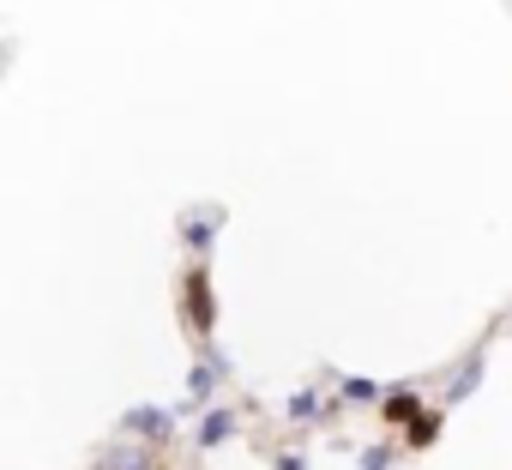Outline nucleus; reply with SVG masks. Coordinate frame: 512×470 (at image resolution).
Returning a JSON list of instances; mask_svg holds the SVG:
<instances>
[{"instance_id": "obj_1", "label": "nucleus", "mask_w": 512, "mask_h": 470, "mask_svg": "<svg viewBox=\"0 0 512 470\" xmlns=\"http://www.w3.org/2000/svg\"><path fill=\"white\" fill-rule=\"evenodd\" d=\"M181 296H187V326L211 344V326H217V302H211V278H205V266H193L187 278H181Z\"/></svg>"}, {"instance_id": "obj_2", "label": "nucleus", "mask_w": 512, "mask_h": 470, "mask_svg": "<svg viewBox=\"0 0 512 470\" xmlns=\"http://www.w3.org/2000/svg\"><path fill=\"white\" fill-rule=\"evenodd\" d=\"M482 374H488V344L482 350H470L458 368H452V380H446V392H440V404H464V398H476V386H482Z\"/></svg>"}, {"instance_id": "obj_3", "label": "nucleus", "mask_w": 512, "mask_h": 470, "mask_svg": "<svg viewBox=\"0 0 512 470\" xmlns=\"http://www.w3.org/2000/svg\"><path fill=\"white\" fill-rule=\"evenodd\" d=\"M121 434H139V440L163 446V440L175 434V410H151V404H139V410H127V416H121Z\"/></svg>"}, {"instance_id": "obj_4", "label": "nucleus", "mask_w": 512, "mask_h": 470, "mask_svg": "<svg viewBox=\"0 0 512 470\" xmlns=\"http://www.w3.org/2000/svg\"><path fill=\"white\" fill-rule=\"evenodd\" d=\"M217 229H223V205L187 211V217H181V242H187L193 254H211V242H217Z\"/></svg>"}, {"instance_id": "obj_5", "label": "nucleus", "mask_w": 512, "mask_h": 470, "mask_svg": "<svg viewBox=\"0 0 512 470\" xmlns=\"http://www.w3.org/2000/svg\"><path fill=\"white\" fill-rule=\"evenodd\" d=\"M422 410H428V404H422V392H416V386H392V392L380 398V416H386V428H410Z\"/></svg>"}, {"instance_id": "obj_6", "label": "nucleus", "mask_w": 512, "mask_h": 470, "mask_svg": "<svg viewBox=\"0 0 512 470\" xmlns=\"http://www.w3.org/2000/svg\"><path fill=\"white\" fill-rule=\"evenodd\" d=\"M386 398V386H374V380H362V374H350L344 386H338V404L344 410H368V404H380Z\"/></svg>"}, {"instance_id": "obj_7", "label": "nucleus", "mask_w": 512, "mask_h": 470, "mask_svg": "<svg viewBox=\"0 0 512 470\" xmlns=\"http://www.w3.org/2000/svg\"><path fill=\"white\" fill-rule=\"evenodd\" d=\"M332 410H338V398H320V392H296V398L284 404L290 422H320V416H332Z\"/></svg>"}, {"instance_id": "obj_8", "label": "nucleus", "mask_w": 512, "mask_h": 470, "mask_svg": "<svg viewBox=\"0 0 512 470\" xmlns=\"http://www.w3.org/2000/svg\"><path fill=\"white\" fill-rule=\"evenodd\" d=\"M235 434V410H205V422H199V446L211 452V446H223Z\"/></svg>"}, {"instance_id": "obj_9", "label": "nucleus", "mask_w": 512, "mask_h": 470, "mask_svg": "<svg viewBox=\"0 0 512 470\" xmlns=\"http://www.w3.org/2000/svg\"><path fill=\"white\" fill-rule=\"evenodd\" d=\"M97 470H151V452L145 446H109L97 458Z\"/></svg>"}, {"instance_id": "obj_10", "label": "nucleus", "mask_w": 512, "mask_h": 470, "mask_svg": "<svg viewBox=\"0 0 512 470\" xmlns=\"http://www.w3.org/2000/svg\"><path fill=\"white\" fill-rule=\"evenodd\" d=\"M434 440H440V410H422V416L404 428V446H416V452H422V446H434Z\"/></svg>"}, {"instance_id": "obj_11", "label": "nucleus", "mask_w": 512, "mask_h": 470, "mask_svg": "<svg viewBox=\"0 0 512 470\" xmlns=\"http://www.w3.org/2000/svg\"><path fill=\"white\" fill-rule=\"evenodd\" d=\"M392 458H398V452H392V440H374V446H362V452H356V470H392Z\"/></svg>"}, {"instance_id": "obj_12", "label": "nucleus", "mask_w": 512, "mask_h": 470, "mask_svg": "<svg viewBox=\"0 0 512 470\" xmlns=\"http://www.w3.org/2000/svg\"><path fill=\"white\" fill-rule=\"evenodd\" d=\"M278 470H308V458L302 452H278Z\"/></svg>"}]
</instances>
